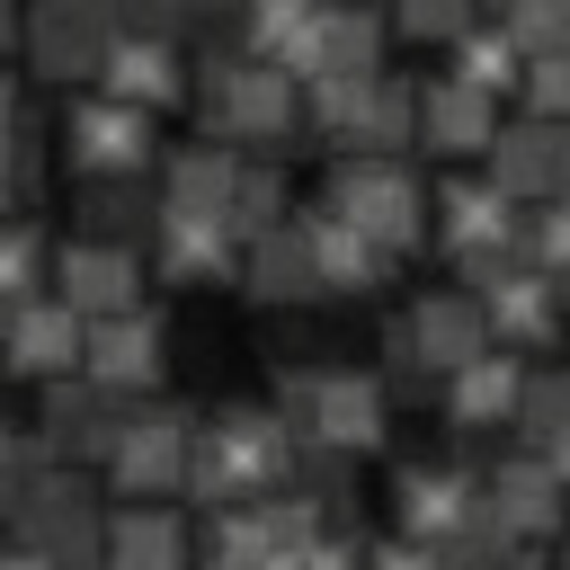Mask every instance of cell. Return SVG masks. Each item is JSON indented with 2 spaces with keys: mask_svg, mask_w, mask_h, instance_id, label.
Returning a JSON list of instances; mask_svg holds the SVG:
<instances>
[{
  "mask_svg": "<svg viewBox=\"0 0 570 570\" xmlns=\"http://www.w3.org/2000/svg\"><path fill=\"white\" fill-rule=\"evenodd\" d=\"M330 205H338L356 232H374L383 249H410V240H419V187H410V169H401V160H383V151L347 160V169H338V187H330Z\"/></svg>",
  "mask_w": 570,
  "mask_h": 570,
  "instance_id": "1",
  "label": "cell"
},
{
  "mask_svg": "<svg viewBox=\"0 0 570 570\" xmlns=\"http://www.w3.org/2000/svg\"><path fill=\"white\" fill-rule=\"evenodd\" d=\"M62 151H71V169H89V178H142V160H151V116L125 107V98H89V107H71Z\"/></svg>",
  "mask_w": 570,
  "mask_h": 570,
  "instance_id": "2",
  "label": "cell"
},
{
  "mask_svg": "<svg viewBox=\"0 0 570 570\" xmlns=\"http://www.w3.org/2000/svg\"><path fill=\"white\" fill-rule=\"evenodd\" d=\"M490 187L499 196H570V125H552V116H525V125H508L499 142H490Z\"/></svg>",
  "mask_w": 570,
  "mask_h": 570,
  "instance_id": "3",
  "label": "cell"
},
{
  "mask_svg": "<svg viewBox=\"0 0 570 570\" xmlns=\"http://www.w3.org/2000/svg\"><path fill=\"white\" fill-rule=\"evenodd\" d=\"M436 214H445L436 232H445V249H454L463 267H499L508 240H517V196H499L490 178H481V187H445Z\"/></svg>",
  "mask_w": 570,
  "mask_h": 570,
  "instance_id": "4",
  "label": "cell"
},
{
  "mask_svg": "<svg viewBox=\"0 0 570 570\" xmlns=\"http://www.w3.org/2000/svg\"><path fill=\"white\" fill-rule=\"evenodd\" d=\"M107 45H116V9L107 0H45L36 9V62L45 71H98L107 62Z\"/></svg>",
  "mask_w": 570,
  "mask_h": 570,
  "instance_id": "5",
  "label": "cell"
},
{
  "mask_svg": "<svg viewBox=\"0 0 570 570\" xmlns=\"http://www.w3.org/2000/svg\"><path fill=\"white\" fill-rule=\"evenodd\" d=\"M0 347H9L18 374H62V365L89 356V330H80V312L53 294V303H18L9 330H0Z\"/></svg>",
  "mask_w": 570,
  "mask_h": 570,
  "instance_id": "6",
  "label": "cell"
},
{
  "mask_svg": "<svg viewBox=\"0 0 570 570\" xmlns=\"http://www.w3.org/2000/svg\"><path fill=\"white\" fill-rule=\"evenodd\" d=\"M89 383H98V392H142V383H160V321H151V312L89 321Z\"/></svg>",
  "mask_w": 570,
  "mask_h": 570,
  "instance_id": "7",
  "label": "cell"
},
{
  "mask_svg": "<svg viewBox=\"0 0 570 570\" xmlns=\"http://www.w3.org/2000/svg\"><path fill=\"white\" fill-rule=\"evenodd\" d=\"M419 142L428 151H490L499 142V116H490V98L472 89V80H428L419 89Z\"/></svg>",
  "mask_w": 570,
  "mask_h": 570,
  "instance_id": "8",
  "label": "cell"
},
{
  "mask_svg": "<svg viewBox=\"0 0 570 570\" xmlns=\"http://www.w3.org/2000/svg\"><path fill=\"white\" fill-rule=\"evenodd\" d=\"M62 303H71L80 321H116V312H134V258H125L116 240H80V249H62Z\"/></svg>",
  "mask_w": 570,
  "mask_h": 570,
  "instance_id": "9",
  "label": "cell"
},
{
  "mask_svg": "<svg viewBox=\"0 0 570 570\" xmlns=\"http://www.w3.org/2000/svg\"><path fill=\"white\" fill-rule=\"evenodd\" d=\"M107 454H116V481H125V490H169L178 463H187V428H178L169 410H151V419H125Z\"/></svg>",
  "mask_w": 570,
  "mask_h": 570,
  "instance_id": "10",
  "label": "cell"
},
{
  "mask_svg": "<svg viewBox=\"0 0 570 570\" xmlns=\"http://www.w3.org/2000/svg\"><path fill=\"white\" fill-rule=\"evenodd\" d=\"M303 232H312V258H321V285H338V294H365V285L383 276V258H392V249H383L374 232H356V223H347L338 205H321V214H312Z\"/></svg>",
  "mask_w": 570,
  "mask_h": 570,
  "instance_id": "11",
  "label": "cell"
},
{
  "mask_svg": "<svg viewBox=\"0 0 570 570\" xmlns=\"http://www.w3.org/2000/svg\"><path fill=\"white\" fill-rule=\"evenodd\" d=\"M249 294L258 303H303V294H321V258H312V232L294 223H276V232H258L249 240Z\"/></svg>",
  "mask_w": 570,
  "mask_h": 570,
  "instance_id": "12",
  "label": "cell"
},
{
  "mask_svg": "<svg viewBox=\"0 0 570 570\" xmlns=\"http://www.w3.org/2000/svg\"><path fill=\"white\" fill-rule=\"evenodd\" d=\"M98 71H107V89H116L125 107H160V98H178V89H187V80H178L169 36H116Z\"/></svg>",
  "mask_w": 570,
  "mask_h": 570,
  "instance_id": "13",
  "label": "cell"
},
{
  "mask_svg": "<svg viewBox=\"0 0 570 570\" xmlns=\"http://www.w3.org/2000/svg\"><path fill=\"white\" fill-rule=\"evenodd\" d=\"M481 330H490V312L463 303V294H436V303L410 312V347H428V365H445V374H463L481 356Z\"/></svg>",
  "mask_w": 570,
  "mask_h": 570,
  "instance_id": "14",
  "label": "cell"
},
{
  "mask_svg": "<svg viewBox=\"0 0 570 570\" xmlns=\"http://www.w3.org/2000/svg\"><path fill=\"white\" fill-rule=\"evenodd\" d=\"M303 419H312L330 445H383V392H374V383H356V374H321Z\"/></svg>",
  "mask_w": 570,
  "mask_h": 570,
  "instance_id": "15",
  "label": "cell"
},
{
  "mask_svg": "<svg viewBox=\"0 0 570 570\" xmlns=\"http://www.w3.org/2000/svg\"><path fill=\"white\" fill-rule=\"evenodd\" d=\"M160 258H169L178 276H205V267L223 276V267H232V223H223V214H169V205H160Z\"/></svg>",
  "mask_w": 570,
  "mask_h": 570,
  "instance_id": "16",
  "label": "cell"
},
{
  "mask_svg": "<svg viewBox=\"0 0 570 570\" xmlns=\"http://www.w3.org/2000/svg\"><path fill=\"white\" fill-rule=\"evenodd\" d=\"M534 62H525V45L508 36V27H472V36H454V80H472L481 98L490 89H517Z\"/></svg>",
  "mask_w": 570,
  "mask_h": 570,
  "instance_id": "17",
  "label": "cell"
},
{
  "mask_svg": "<svg viewBox=\"0 0 570 570\" xmlns=\"http://www.w3.org/2000/svg\"><path fill=\"white\" fill-rule=\"evenodd\" d=\"M232 187H240L232 151H178V169H169V214H232Z\"/></svg>",
  "mask_w": 570,
  "mask_h": 570,
  "instance_id": "18",
  "label": "cell"
},
{
  "mask_svg": "<svg viewBox=\"0 0 570 570\" xmlns=\"http://www.w3.org/2000/svg\"><path fill=\"white\" fill-rule=\"evenodd\" d=\"M517 401H525V374L508 356H490V347L454 374V419H517Z\"/></svg>",
  "mask_w": 570,
  "mask_h": 570,
  "instance_id": "19",
  "label": "cell"
},
{
  "mask_svg": "<svg viewBox=\"0 0 570 570\" xmlns=\"http://www.w3.org/2000/svg\"><path fill=\"white\" fill-rule=\"evenodd\" d=\"M321 9H330V0H249V45H258V62H294L303 36L321 27Z\"/></svg>",
  "mask_w": 570,
  "mask_h": 570,
  "instance_id": "20",
  "label": "cell"
},
{
  "mask_svg": "<svg viewBox=\"0 0 570 570\" xmlns=\"http://www.w3.org/2000/svg\"><path fill=\"white\" fill-rule=\"evenodd\" d=\"M178 561V534L160 517H116V570H169Z\"/></svg>",
  "mask_w": 570,
  "mask_h": 570,
  "instance_id": "21",
  "label": "cell"
},
{
  "mask_svg": "<svg viewBox=\"0 0 570 570\" xmlns=\"http://www.w3.org/2000/svg\"><path fill=\"white\" fill-rule=\"evenodd\" d=\"M517 419H525L534 436H561V428H570V374H534L525 401H517Z\"/></svg>",
  "mask_w": 570,
  "mask_h": 570,
  "instance_id": "22",
  "label": "cell"
},
{
  "mask_svg": "<svg viewBox=\"0 0 570 570\" xmlns=\"http://www.w3.org/2000/svg\"><path fill=\"white\" fill-rule=\"evenodd\" d=\"M410 36H436V45H454V36H472V0H401L392 9Z\"/></svg>",
  "mask_w": 570,
  "mask_h": 570,
  "instance_id": "23",
  "label": "cell"
},
{
  "mask_svg": "<svg viewBox=\"0 0 570 570\" xmlns=\"http://www.w3.org/2000/svg\"><path fill=\"white\" fill-rule=\"evenodd\" d=\"M525 89H534V116L570 125V53H543V62L525 71Z\"/></svg>",
  "mask_w": 570,
  "mask_h": 570,
  "instance_id": "24",
  "label": "cell"
},
{
  "mask_svg": "<svg viewBox=\"0 0 570 570\" xmlns=\"http://www.w3.org/2000/svg\"><path fill=\"white\" fill-rule=\"evenodd\" d=\"M401 490H410V517H419V525H445L454 499H463V481H445V472H410Z\"/></svg>",
  "mask_w": 570,
  "mask_h": 570,
  "instance_id": "25",
  "label": "cell"
},
{
  "mask_svg": "<svg viewBox=\"0 0 570 570\" xmlns=\"http://www.w3.org/2000/svg\"><path fill=\"white\" fill-rule=\"evenodd\" d=\"M27 276H36V240L0 232V303H27Z\"/></svg>",
  "mask_w": 570,
  "mask_h": 570,
  "instance_id": "26",
  "label": "cell"
},
{
  "mask_svg": "<svg viewBox=\"0 0 570 570\" xmlns=\"http://www.w3.org/2000/svg\"><path fill=\"white\" fill-rule=\"evenodd\" d=\"M125 18H134L142 36H169V18H178V0H125Z\"/></svg>",
  "mask_w": 570,
  "mask_h": 570,
  "instance_id": "27",
  "label": "cell"
},
{
  "mask_svg": "<svg viewBox=\"0 0 570 570\" xmlns=\"http://www.w3.org/2000/svg\"><path fill=\"white\" fill-rule=\"evenodd\" d=\"M552 463H561V481H570V428H561V436H552Z\"/></svg>",
  "mask_w": 570,
  "mask_h": 570,
  "instance_id": "28",
  "label": "cell"
},
{
  "mask_svg": "<svg viewBox=\"0 0 570 570\" xmlns=\"http://www.w3.org/2000/svg\"><path fill=\"white\" fill-rule=\"evenodd\" d=\"M0 134H9V89H0Z\"/></svg>",
  "mask_w": 570,
  "mask_h": 570,
  "instance_id": "29",
  "label": "cell"
},
{
  "mask_svg": "<svg viewBox=\"0 0 570 570\" xmlns=\"http://www.w3.org/2000/svg\"><path fill=\"white\" fill-rule=\"evenodd\" d=\"M0 36H9V0H0Z\"/></svg>",
  "mask_w": 570,
  "mask_h": 570,
  "instance_id": "30",
  "label": "cell"
},
{
  "mask_svg": "<svg viewBox=\"0 0 570 570\" xmlns=\"http://www.w3.org/2000/svg\"><path fill=\"white\" fill-rule=\"evenodd\" d=\"M499 9H525V0H499Z\"/></svg>",
  "mask_w": 570,
  "mask_h": 570,
  "instance_id": "31",
  "label": "cell"
}]
</instances>
